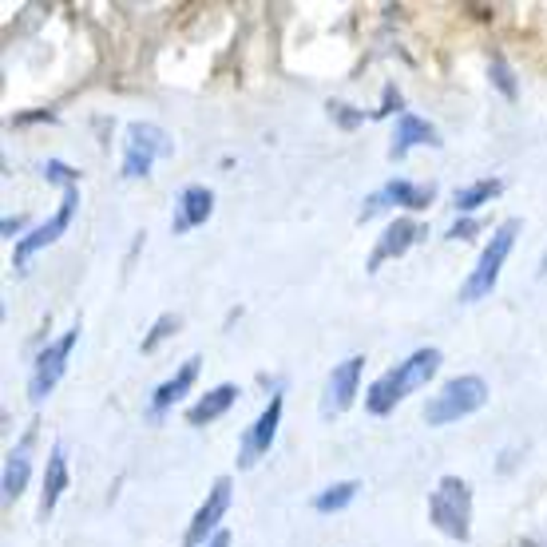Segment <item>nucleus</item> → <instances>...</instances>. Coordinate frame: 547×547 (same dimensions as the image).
<instances>
[{"label": "nucleus", "instance_id": "1", "mask_svg": "<svg viewBox=\"0 0 547 547\" xmlns=\"http://www.w3.org/2000/svg\"><path fill=\"white\" fill-rule=\"evenodd\" d=\"M436 369H441V349H417L413 357H404L397 369H389V373H381L373 385L365 393V409L373 413V417H385L393 413L397 404L409 397V393L424 389L429 381L436 377Z\"/></svg>", "mask_w": 547, "mask_h": 547}, {"label": "nucleus", "instance_id": "2", "mask_svg": "<svg viewBox=\"0 0 547 547\" xmlns=\"http://www.w3.org/2000/svg\"><path fill=\"white\" fill-rule=\"evenodd\" d=\"M429 520L448 540H468V532H472V492L461 476H441V484L429 496Z\"/></svg>", "mask_w": 547, "mask_h": 547}, {"label": "nucleus", "instance_id": "3", "mask_svg": "<svg viewBox=\"0 0 547 547\" xmlns=\"http://www.w3.org/2000/svg\"><path fill=\"white\" fill-rule=\"evenodd\" d=\"M484 404H488V381L484 377H456L424 404V424L444 429V424H456L461 417H472V413H480Z\"/></svg>", "mask_w": 547, "mask_h": 547}, {"label": "nucleus", "instance_id": "4", "mask_svg": "<svg viewBox=\"0 0 547 547\" xmlns=\"http://www.w3.org/2000/svg\"><path fill=\"white\" fill-rule=\"evenodd\" d=\"M516 234H520V223H516V218H508V223L496 226V234L488 238V246H484V254H480L476 270L468 274V282H464V290H461V302H480V298H488V293L496 290L500 270H504V262H508V254H512V243H516Z\"/></svg>", "mask_w": 547, "mask_h": 547}, {"label": "nucleus", "instance_id": "5", "mask_svg": "<svg viewBox=\"0 0 547 547\" xmlns=\"http://www.w3.org/2000/svg\"><path fill=\"white\" fill-rule=\"evenodd\" d=\"M75 342H80V325H72V330L64 333L60 342H52V345L36 357V369H32V381H28V401H32V404H40L52 389L60 385V377H64V369H68V357H72Z\"/></svg>", "mask_w": 547, "mask_h": 547}, {"label": "nucleus", "instance_id": "6", "mask_svg": "<svg viewBox=\"0 0 547 547\" xmlns=\"http://www.w3.org/2000/svg\"><path fill=\"white\" fill-rule=\"evenodd\" d=\"M75 203H80V194H75V187H68V191H64V199H60V211L52 214L48 223H40L32 234L20 238V243H16V254H13V266H16V270H28V262L36 258L40 250H48L64 231H68V226H72V214H75Z\"/></svg>", "mask_w": 547, "mask_h": 547}, {"label": "nucleus", "instance_id": "7", "mask_svg": "<svg viewBox=\"0 0 547 547\" xmlns=\"http://www.w3.org/2000/svg\"><path fill=\"white\" fill-rule=\"evenodd\" d=\"M159 155H171V139L155 124H131L127 127V151H124V179H139L151 171Z\"/></svg>", "mask_w": 547, "mask_h": 547}, {"label": "nucleus", "instance_id": "8", "mask_svg": "<svg viewBox=\"0 0 547 547\" xmlns=\"http://www.w3.org/2000/svg\"><path fill=\"white\" fill-rule=\"evenodd\" d=\"M231 480L226 476H218L214 480V488H211V496L203 500V508L194 512V520H191V528H187V535H183V543L187 547H206L203 540H214L218 535V520L226 516V508H231Z\"/></svg>", "mask_w": 547, "mask_h": 547}, {"label": "nucleus", "instance_id": "9", "mask_svg": "<svg viewBox=\"0 0 547 547\" xmlns=\"http://www.w3.org/2000/svg\"><path fill=\"white\" fill-rule=\"evenodd\" d=\"M361 369H365V357H345L337 369H330V381H325V397H322V417H337L349 404L357 401L361 389Z\"/></svg>", "mask_w": 547, "mask_h": 547}, {"label": "nucleus", "instance_id": "10", "mask_svg": "<svg viewBox=\"0 0 547 547\" xmlns=\"http://www.w3.org/2000/svg\"><path fill=\"white\" fill-rule=\"evenodd\" d=\"M433 203V187H417V183L409 179H393L385 183L381 191H373L361 206V223H369L377 211H385V206H409V211H421V206Z\"/></svg>", "mask_w": 547, "mask_h": 547}, {"label": "nucleus", "instance_id": "11", "mask_svg": "<svg viewBox=\"0 0 547 547\" xmlns=\"http://www.w3.org/2000/svg\"><path fill=\"white\" fill-rule=\"evenodd\" d=\"M421 234H424V226L417 223V218H393V223L385 226V234L377 238V246H373V254H369V266L365 270L377 274L389 258H401L409 246H417Z\"/></svg>", "mask_w": 547, "mask_h": 547}, {"label": "nucleus", "instance_id": "12", "mask_svg": "<svg viewBox=\"0 0 547 547\" xmlns=\"http://www.w3.org/2000/svg\"><path fill=\"white\" fill-rule=\"evenodd\" d=\"M278 424H282V393H274L270 404L262 409V417L250 424V433H246V441H243V456H238V464L243 468H254L258 464V456H266L270 453V444H274V436H278Z\"/></svg>", "mask_w": 547, "mask_h": 547}, {"label": "nucleus", "instance_id": "13", "mask_svg": "<svg viewBox=\"0 0 547 547\" xmlns=\"http://www.w3.org/2000/svg\"><path fill=\"white\" fill-rule=\"evenodd\" d=\"M211 214H214V191L203 187V183H194V187H187V191L179 194V203H174L171 231L174 234H187V231H194V226H203Z\"/></svg>", "mask_w": 547, "mask_h": 547}, {"label": "nucleus", "instance_id": "14", "mask_svg": "<svg viewBox=\"0 0 547 547\" xmlns=\"http://www.w3.org/2000/svg\"><path fill=\"white\" fill-rule=\"evenodd\" d=\"M421 144H429V147H441L444 139L436 135V127L429 124V119H421V115H409L404 112L397 119V135H393V147H389V159H404L413 147H421Z\"/></svg>", "mask_w": 547, "mask_h": 547}, {"label": "nucleus", "instance_id": "15", "mask_svg": "<svg viewBox=\"0 0 547 547\" xmlns=\"http://www.w3.org/2000/svg\"><path fill=\"white\" fill-rule=\"evenodd\" d=\"M199 369H203V357H187V361H183V365L174 369V373H171L167 381H163V385H159L155 393H151V413L159 417V413H167L174 401L187 397L191 385H194V377H199Z\"/></svg>", "mask_w": 547, "mask_h": 547}, {"label": "nucleus", "instance_id": "16", "mask_svg": "<svg viewBox=\"0 0 547 547\" xmlns=\"http://www.w3.org/2000/svg\"><path fill=\"white\" fill-rule=\"evenodd\" d=\"M64 488H68V453L64 444H52L48 468H44V492H40V516H52V508L60 504Z\"/></svg>", "mask_w": 547, "mask_h": 547}, {"label": "nucleus", "instance_id": "17", "mask_svg": "<svg viewBox=\"0 0 547 547\" xmlns=\"http://www.w3.org/2000/svg\"><path fill=\"white\" fill-rule=\"evenodd\" d=\"M238 401V385H214L211 393H203L199 401L187 409V424H194V429H203V424L218 421L226 409Z\"/></svg>", "mask_w": 547, "mask_h": 547}, {"label": "nucleus", "instance_id": "18", "mask_svg": "<svg viewBox=\"0 0 547 547\" xmlns=\"http://www.w3.org/2000/svg\"><path fill=\"white\" fill-rule=\"evenodd\" d=\"M28 444H32V433L13 448V456H8V464H5V500H8V504H13V500H20V492L28 488V476H32Z\"/></svg>", "mask_w": 547, "mask_h": 547}, {"label": "nucleus", "instance_id": "19", "mask_svg": "<svg viewBox=\"0 0 547 547\" xmlns=\"http://www.w3.org/2000/svg\"><path fill=\"white\" fill-rule=\"evenodd\" d=\"M500 191H504V183H500V179H480V183H472V187H461V191H456V211H476V206H484V203H492V199H496V194Z\"/></svg>", "mask_w": 547, "mask_h": 547}, {"label": "nucleus", "instance_id": "20", "mask_svg": "<svg viewBox=\"0 0 547 547\" xmlns=\"http://www.w3.org/2000/svg\"><path fill=\"white\" fill-rule=\"evenodd\" d=\"M361 492V484L357 480H342V484H333V488H325V492H317L313 496V512H342V508H349L353 504V496Z\"/></svg>", "mask_w": 547, "mask_h": 547}, {"label": "nucleus", "instance_id": "21", "mask_svg": "<svg viewBox=\"0 0 547 547\" xmlns=\"http://www.w3.org/2000/svg\"><path fill=\"white\" fill-rule=\"evenodd\" d=\"M174 330H179V317H174V313H163L159 322L151 325V333L144 337V345H139V349H144V353H155L159 342H167V337H171Z\"/></svg>", "mask_w": 547, "mask_h": 547}, {"label": "nucleus", "instance_id": "22", "mask_svg": "<svg viewBox=\"0 0 547 547\" xmlns=\"http://www.w3.org/2000/svg\"><path fill=\"white\" fill-rule=\"evenodd\" d=\"M488 75H492V84H496L500 87V92H504V100H516V95H520V87H516V80H512V68H508V64L504 60H492L488 64Z\"/></svg>", "mask_w": 547, "mask_h": 547}, {"label": "nucleus", "instance_id": "23", "mask_svg": "<svg viewBox=\"0 0 547 547\" xmlns=\"http://www.w3.org/2000/svg\"><path fill=\"white\" fill-rule=\"evenodd\" d=\"M44 179L56 183V187H64V191L75 187V171L68 167V163H60V159H48V163H44Z\"/></svg>", "mask_w": 547, "mask_h": 547}, {"label": "nucleus", "instance_id": "24", "mask_svg": "<svg viewBox=\"0 0 547 547\" xmlns=\"http://www.w3.org/2000/svg\"><path fill=\"white\" fill-rule=\"evenodd\" d=\"M330 115L337 119V127H345V131H353V127H361V112H349V104H330Z\"/></svg>", "mask_w": 547, "mask_h": 547}, {"label": "nucleus", "instance_id": "25", "mask_svg": "<svg viewBox=\"0 0 547 547\" xmlns=\"http://www.w3.org/2000/svg\"><path fill=\"white\" fill-rule=\"evenodd\" d=\"M476 234H480L476 218H461V223H453V231H448V238H476Z\"/></svg>", "mask_w": 547, "mask_h": 547}, {"label": "nucleus", "instance_id": "26", "mask_svg": "<svg viewBox=\"0 0 547 547\" xmlns=\"http://www.w3.org/2000/svg\"><path fill=\"white\" fill-rule=\"evenodd\" d=\"M389 112H401V92H397V87H385V107H377V119H385ZM404 115V112H401Z\"/></svg>", "mask_w": 547, "mask_h": 547}, {"label": "nucleus", "instance_id": "27", "mask_svg": "<svg viewBox=\"0 0 547 547\" xmlns=\"http://www.w3.org/2000/svg\"><path fill=\"white\" fill-rule=\"evenodd\" d=\"M20 226H25V218H5V223H0V234L13 238V234L20 231Z\"/></svg>", "mask_w": 547, "mask_h": 547}, {"label": "nucleus", "instance_id": "28", "mask_svg": "<svg viewBox=\"0 0 547 547\" xmlns=\"http://www.w3.org/2000/svg\"><path fill=\"white\" fill-rule=\"evenodd\" d=\"M206 547H231V532H218V535H214V540L206 543Z\"/></svg>", "mask_w": 547, "mask_h": 547}, {"label": "nucleus", "instance_id": "29", "mask_svg": "<svg viewBox=\"0 0 547 547\" xmlns=\"http://www.w3.org/2000/svg\"><path fill=\"white\" fill-rule=\"evenodd\" d=\"M543 274H547V250H543V258H540V278H543Z\"/></svg>", "mask_w": 547, "mask_h": 547}]
</instances>
